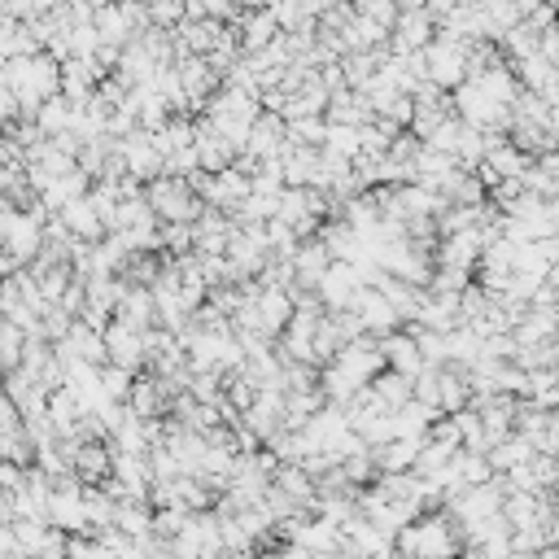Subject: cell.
I'll return each mask as SVG.
<instances>
[{
  "label": "cell",
  "mask_w": 559,
  "mask_h": 559,
  "mask_svg": "<svg viewBox=\"0 0 559 559\" xmlns=\"http://www.w3.org/2000/svg\"><path fill=\"white\" fill-rule=\"evenodd\" d=\"M5 88H14L18 105H27L35 114L40 110V101L57 97V88H62V70H57L53 57L44 53H27V57H9L5 62Z\"/></svg>",
  "instance_id": "cell-1"
},
{
  "label": "cell",
  "mask_w": 559,
  "mask_h": 559,
  "mask_svg": "<svg viewBox=\"0 0 559 559\" xmlns=\"http://www.w3.org/2000/svg\"><path fill=\"white\" fill-rule=\"evenodd\" d=\"M145 201L158 214V223H197V214L206 210V201L193 193L184 175H153L145 184Z\"/></svg>",
  "instance_id": "cell-2"
},
{
  "label": "cell",
  "mask_w": 559,
  "mask_h": 559,
  "mask_svg": "<svg viewBox=\"0 0 559 559\" xmlns=\"http://www.w3.org/2000/svg\"><path fill=\"white\" fill-rule=\"evenodd\" d=\"M394 551L402 555H450L459 551V538L450 529V516H415L394 533Z\"/></svg>",
  "instance_id": "cell-3"
},
{
  "label": "cell",
  "mask_w": 559,
  "mask_h": 559,
  "mask_svg": "<svg viewBox=\"0 0 559 559\" xmlns=\"http://www.w3.org/2000/svg\"><path fill=\"white\" fill-rule=\"evenodd\" d=\"M49 525L53 529H62V533H83V529H92L88 525V503H83V490H79V481L75 477H66L57 490H49Z\"/></svg>",
  "instance_id": "cell-4"
},
{
  "label": "cell",
  "mask_w": 559,
  "mask_h": 559,
  "mask_svg": "<svg viewBox=\"0 0 559 559\" xmlns=\"http://www.w3.org/2000/svg\"><path fill=\"white\" fill-rule=\"evenodd\" d=\"M350 311H359L363 328L372 332V337H385V332H394L402 324V315L394 311V302H389L385 293L376 289V284H359L350 297Z\"/></svg>",
  "instance_id": "cell-5"
},
{
  "label": "cell",
  "mask_w": 559,
  "mask_h": 559,
  "mask_svg": "<svg viewBox=\"0 0 559 559\" xmlns=\"http://www.w3.org/2000/svg\"><path fill=\"white\" fill-rule=\"evenodd\" d=\"M118 153H123L127 175H136L140 184H149L153 175H162V149L153 145V132H145V127H136V132H127L123 140H118Z\"/></svg>",
  "instance_id": "cell-6"
},
{
  "label": "cell",
  "mask_w": 559,
  "mask_h": 559,
  "mask_svg": "<svg viewBox=\"0 0 559 559\" xmlns=\"http://www.w3.org/2000/svg\"><path fill=\"white\" fill-rule=\"evenodd\" d=\"M437 35V22L428 9H398L394 27H389V53H420Z\"/></svg>",
  "instance_id": "cell-7"
},
{
  "label": "cell",
  "mask_w": 559,
  "mask_h": 559,
  "mask_svg": "<svg viewBox=\"0 0 559 559\" xmlns=\"http://www.w3.org/2000/svg\"><path fill=\"white\" fill-rule=\"evenodd\" d=\"M110 459H114V446H105V437H79L75 450H70V468L88 485H101L110 477Z\"/></svg>",
  "instance_id": "cell-8"
},
{
  "label": "cell",
  "mask_w": 559,
  "mask_h": 559,
  "mask_svg": "<svg viewBox=\"0 0 559 559\" xmlns=\"http://www.w3.org/2000/svg\"><path fill=\"white\" fill-rule=\"evenodd\" d=\"M236 31H241V49L245 53H258V49H267L271 40L280 35V22L276 14H271L267 5H254V9H236Z\"/></svg>",
  "instance_id": "cell-9"
},
{
  "label": "cell",
  "mask_w": 559,
  "mask_h": 559,
  "mask_svg": "<svg viewBox=\"0 0 559 559\" xmlns=\"http://www.w3.org/2000/svg\"><path fill=\"white\" fill-rule=\"evenodd\" d=\"M57 219L66 223V232L75 236V241H101V236H105V219H101V210L92 206L88 193L75 197V201H66V206L57 210Z\"/></svg>",
  "instance_id": "cell-10"
},
{
  "label": "cell",
  "mask_w": 559,
  "mask_h": 559,
  "mask_svg": "<svg viewBox=\"0 0 559 559\" xmlns=\"http://www.w3.org/2000/svg\"><path fill=\"white\" fill-rule=\"evenodd\" d=\"M293 271H297V284H306V289H315L319 284V276L328 271V263H332V249L324 245V236H302L297 241V249H293Z\"/></svg>",
  "instance_id": "cell-11"
},
{
  "label": "cell",
  "mask_w": 559,
  "mask_h": 559,
  "mask_svg": "<svg viewBox=\"0 0 559 559\" xmlns=\"http://www.w3.org/2000/svg\"><path fill=\"white\" fill-rule=\"evenodd\" d=\"M376 341H380V354H385V367H394V372L415 376L424 367V354H420V346H415V337L407 328H394V332H385V337H376Z\"/></svg>",
  "instance_id": "cell-12"
},
{
  "label": "cell",
  "mask_w": 559,
  "mask_h": 559,
  "mask_svg": "<svg viewBox=\"0 0 559 559\" xmlns=\"http://www.w3.org/2000/svg\"><path fill=\"white\" fill-rule=\"evenodd\" d=\"M127 407H132L140 420H149V415H162L166 407H171V398L162 394V385H158V376H140L132 380V394H127Z\"/></svg>",
  "instance_id": "cell-13"
},
{
  "label": "cell",
  "mask_w": 559,
  "mask_h": 559,
  "mask_svg": "<svg viewBox=\"0 0 559 559\" xmlns=\"http://www.w3.org/2000/svg\"><path fill=\"white\" fill-rule=\"evenodd\" d=\"M75 114H79V105H70L62 97H49V101H40V110H35V127H40L44 136H62L75 127Z\"/></svg>",
  "instance_id": "cell-14"
},
{
  "label": "cell",
  "mask_w": 559,
  "mask_h": 559,
  "mask_svg": "<svg viewBox=\"0 0 559 559\" xmlns=\"http://www.w3.org/2000/svg\"><path fill=\"white\" fill-rule=\"evenodd\" d=\"M367 385L376 389V398L385 402L389 411H398L402 402H411V376H402V372H394V367H380V372L367 380Z\"/></svg>",
  "instance_id": "cell-15"
},
{
  "label": "cell",
  "mask_w": 559,
  "mask_h": 559,
  "mask_svg": "<svg viewBox=\"0 0 559 559\" xmlns=\"http://www.w3.org/2000/svg\"><path fill=\"white\" fill-rule=\"evenodd\" d=\"M529 455H533V442H529V437H520V433H507L503 442H494L490 450H485V459H490L494 472L516 468V463H525Z\"/></svg>",
  "instance_id": "cell-16"
},
{
  "label": "cell",
  "mask_w": 559,
  "mask_h": 559,
  "mask_svg": "<svg viewBox=\"0 0 559 559\" xmlns=\"http://www.w3.org/2000/svg\"><path fill=\"white\" fill-rule=\"evenodd\" d=\"M132 380H136V372H127V367H118V363L97 367V389H101V398H110V402H127Z\"/></svg>",
  "instance_id": "cell-17"
},
{
  "label": "cell",
  "mask_w": 559,
  "mask_h": 559,
  "mask_svg": "<svg viewBox=\"0 0 559 559\" xmlns=\"http://www.w3.org/2000/svg\"><path fill=\"white\" fill-rule=\"evenodd\" d=\"M328 136V118L324 114H302V118H289V140L293 145H311L319 149Z\"/></svg>",
  "instance_id": "cell-18"
},
{
  "label": "cell",
  "mask_w": 559,
  "mask_h": 559,
  "mask_svg": "<svg viewBox=\"0 0 559 559\" xmlns=\"http://www.w3.org/2000/svg\"><path fill=\"white\" fill-rule=\"evenodd\" d=\"M158 245L171 258H180L193 249V223H158Z\"/></svg>",
  "instance_id": "cell-19"
},
{
  "label": "cell",
  "mask_w": 559,
  "mask_h": 559,
  "mask_svg": "<svg viewBox=\"0 0 559 559\" xmlns=\"http://www.w3.org/2000/svg\"><path fill=\"white\" fill-rule=\"evenodd\" d=\"M324 145H328V149H337V153H346V158L354 162V153L363 149V140H359V127H350V123H328V136H324Z\"/></svg>",
  "instance_id": "cell-20"
},
{
  "label": "cell",
  "mask_w": 559,
  "mask_h": 559,
  "mask_svg": "<svg viewBox=\"0 0 559 559\" xmlns=\"http://www.w3.org/2000/svg\"><path fill=\"white\" fill-rule=\"evenodd\" d=\"M376 114H380V118H389V123H394V127H411L415 101L407 97V92H398V97H394V101H385V105H380Z\"/></svg>",
  "instance_id": "cell-21"
},
{
  "label": "cell",
  "mask_w": 559,
  "mask_h": 559,
  "mask_svg": "<svg viewBox=\"0 0 559 559\" xmlns=\"http://www.w3.org/2000/svg\"><path fill=\"white\" fill-rule=\"evenodd\" d=\"M538 53H542L551 66H559V27L538 31Z\"/></svg>",
  "instance_id": "cell-22"
},
{
  "label": "cell",
  "mask_w": 559,
  "mask_h": 559,
  "mask_svg": "<svg viewBox=\"0 0 559 559\" xmlns=\"http://www.w3.org/2000/svg\"><path fill=\"white\" fill-rule=\"evenodd\" d=\"M394 5H398V9H424L428 0H394Z\"/></svg>",
  "instance_id": "cell-23"
},
{
  "label": "cell",
  "mask_w": 559,
  "mask_h": 559,
  "mask_svg": "<svg viewBox=\"0 0 559 559\" xmlns=\"http://www.w3.org/2000/svg\"><path fill=\"white\" fill-rule=\"evenodd\" d=\"M236 9H254V5H263V0H232Z\"/></svg>",
  "instance_id": "cell-24"
},
{
  "label": "cell",
  "mask_w": 559,
  "mask_h": 559,
  "mask_svg": "<svg viewBox=\"0 0 559 559\" xmlns=\"http://www.w3.org/2000/svg\"><path fill=\"white\" fill-rule=\"evenodd\" d=\"M555 459H559V455H555ZM551 490L559 494V468H555V481H551Z\"/></svg>",
  "instance_id": "cell-25"
},
{
  "label": "cell",
  "mask_w": 559,
  "mask_h": 559,
  "mask_svg": "<svg viewBox=\"0 0 559 559\" xmlns=\"http://www.w3.org/2000/svg\"><path fill=\"white\" fill-rule=\"evenodd\" d=\"M9 210V201H5V193H0V214H5Z\"/></svg>",
  "instance_id": "cell-26"
},
{
  "label": "cell",
  "mask_w": 559,
  "mask_h": 559,
  "mask_svg": "<svg viewBox=\"0 0 559 559\" xmlns=\"http://www.w3.org/2000/svg\"><path fill=\"white\" fill-rule=\"evenodd\" d=\"M455 5H477V0H455Z\"/></svg>",
  "instance_id": "cell-27"
},
{
  "label": "cell",
  "mask_w": 559,
  "mask_h": 559,
  "mask_svg": "<svg viewBox=\"0 0 559 559\" xmlns=\"http://www.w3.org/2000/svg\"><path fill=\"white\" fill-rule=\"evenodd\" d=\"M555 27H559V18H555Z\"/></svg>",
  "instance_id": "cell-28"
}]
</instances>
